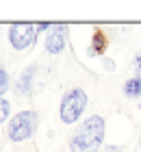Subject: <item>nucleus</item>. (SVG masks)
Returning <instances> with one entry per match:
<instances>
[{
    "mask_svg": "<svg viewBox=\"0 0 141 152\" xmlns=\"http://www.w3.org/2000/svg\"><path fill=\"white\" fill-rule=\"evenodd\" d=\"M104 120L100 115H91L69 139L72 152H96V148L104 141Z\"/></svg>",
    "mask_w": 141,
    "mask_h": 152,
    "instance_id": "nucleus-1",
    "label": "nucleus"
},
{
    "mask_svg": "<svg viewBox=\"0 0 141 152\" xmlns=\"http://www.w3.org/2000/svg\"><path fill=\"white\" fill-rule=\"evenodd\" d=\"M87 102H89V98L80 87H74L69 91H65V96L61 98V109H59L61 122L63 124L78 122L80 115L85 113V109H87Z\"/></svg>",
    "mask_w": 141,
    "mask_h": 152,
    "instance_id": "nucleus-2",
    "label": "nucleus"
},
{
    "mask_svg": "<svg viewBox=\"0 0 141 152\" xmlns=\"http://www.w3.org/2000/svg\"><path fill=\"white\" fill-rule=\"evenodd\" d=\"M37 113L35 111H20L18 115H13L9 120V126H7V135H9L11 141H26L31 139L37 130Z\"/></svg>",
    "mask_w": 141,
    "mask_h": 152,
    "instance_id": "nucleus-3",
    "label": "nucleus"
},
{
    "mask_svg": "<svg viewBox=\"0 0 141 152\" xmlns=\"http://www.w3.org/2000/svg\"><path fill=\"white\" fill-rule=\"evenodd\" d=\"M9 41L15 50H28L37 41V28L33 24H13L9 28Z\"/></svg>",
    "mask_w": 141,
    "mask_h": 152,
    "instance_id": "nucleus-4",
    "label": "nucleus"
},
{
    "mask_svg": "<svg viewBox=\"0 0 141 152\" xmlns=\"http://www.w3.org/2000/svg\"><path fill=\"white\" fill-rule=\"evenodd\" d=\"M65 44H67V26L65 24L52 26L50 33H48V37H46V50L50 54H61Z\"/></svg>",
    "mask_w": 141,
    "mask_h": 152,
    "instance_id": "nucleus-5",
    "label": "nucleus"
},
{
    "mask_svg": "<svg viewBox=\"0 0 141 152\" xmlns=\"http://www.w3.org/2000/svg\"><path fill=\"white\" fill-rule=\"evenodd\" d=\"M35 70H37V65H31V67H28V70L18 78V87H15V94H18V96H28V94H31Z\"/></svg>",
    "mask_w": 141,
    "mask_h": 152,
    "instance_id": "nucleus-6",
    "label": "nucleus"
},
{
    "mask_svg": "<svg viewBox=\"0 0 141 152\" xmlns=\"http://www.w3.org/2000/svg\"><path fill=\"white\" fill-rule=\"evenodd\" d=\"M109 41H107V35L102 31H96L94 37H91V44H89V54H102L107 50Z\"/></svg>",
    "mask_w": 141,
    "mask_h": 152,
    "instance_id": "nucleus-7",
    "label": "nucleus"
},
{
    "mask_svg": "<svg viewBox=\"0 0 141 152\" xmlns=\"http://www.w3.org/2000/svg\"><path fill=\"white\" fill-rule=\"evenodd\" d=\"M124 94L128 96V98H141V80L139 78H128L124 83Z\"/></svg>",
    "mask_w": 141,
    "mask_h": 152,
    "instance_id": "nucleus-8",
    "label": "nucleus"
},
{
    "mask_svg": "<svg viewBox=\"0 0 141 152\" xmlns=\"http://www.w3.org/2000/svg\"><path fill=\"white\" fill-rule=\"evenodd\" d=\"M9 113H11V102L4 100V98H0V124L9 120Z\"/></svg>",
    "mask_w": 141,
    "mask_h": 152,
    "instance_id": "nucleus-9",
    "label": "nucleus"
},
{
    "mask_svg": "<svg viewBox=\"0 0 141 152\" xmlns=\"http://www.w3.org/2000/svg\"><path fill=\"white\" fill-rule=\"evenodd\" d=\"M7 89H9V72L4 67H0V98L4 96Z\"/></svg>",
    "mask_w": 141,
    "mask_h": 152,
    "instance_id": "nucleus-10",
    "label": "nucleus"
},
{
    "mask_svg": "<svg viewBox=\"0 0 141 152\" xmlns=\"http://www.w3.org/2000/svg\"><path fill=\"white\" fill-rule=\"evenodd\" d=\"M135 78H139L141 80V54H137V57H135Z\"/></svg>",
    "mask_w": 141,
    "mask_h": 152,
    "instance_id": "nucleus-11",
    "label": "nucleus"
},
{
    "mask_svg": "<svg viewBox=\"0 0 141 152\" xmlns=\"http://www.w3.org/2000/svg\"><path fill=\"white\" fill-rule=\"evenodd\" d=\"M35 28H37V33H41V31H50V28H52V24L41 22V24H37V26H35Z\"/></svg>",
    "mask_w": 141,
    "mask_h": 152,
    "instance_id": "nucleus-12",
    "label": "nucleus"
},
{
    "mask_svg": "<svg viewBox=\"0 0 141 152\" xmlns=\"http://www.w3.org/2000/svg\"><path fill=\"white\" fill-rule=\"evenodd\" d=\"M104 67H107V72H115V63L111 59H104Z\"/></svg>",
    "mask_w": 141,
    "mask_h": 152,
    "instance_id": "nucleus-13",
    "label": "nucleus"
},
{
    "mask_svg": "<svg viewBox=\"0 0 141 152\" xmlns=\"http://www.w3.org/2000/svg\"><path fill=\"white\" fill-rule=\"evenodd\" d=\"M139 148H141V139H139Z\"/></svg>",
    "mask_w": 141,
    "mask_h": 152,
    "instance_id": "nucleus-14",
    "label": "nucleus"
},
{
    "mask_svg": "<svg viewBox=\"0 0 141 152\" xmlns=\"http://www.w3.org/2000/svg\"><path fill=\"white\" fill-rule=\"evenodd\" d=\"M139 109H141V102H139Z\"/></svg>",
    "mask_w": 141,
    "mask_h": 152,
    "instance_id": "nucleus-15",
    "label": "nucleus"
}]
</instances>
